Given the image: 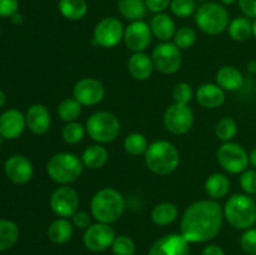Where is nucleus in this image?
Returning a JSON list of instances; mask_svg holds the SVG:
<instances>
[{"label": "nucleus", "instance_id": "1", "mask_svg": "<svg viewBox=\"0 0 256 255\" xmlns=\"http://www.w3.org/2000/svg\"><path fill=\"white\" fill-rule=\"evenodd\" d=\"M224 222V210L216 200H198L184 212L180 234L189 242H206L218 236Z\"/></svg>", "mask_w": 256, "mask_h": 255}, {"label": "nucleus", "instance_id": "2", "mask_svg": "<svg viewBox=\"0 0 256 255\" xmlns=\"http://www.w3.org/2000/svg\"><path fill=\"white\" fill-rule=\"evenodd\" d=\"M124 210V196L114 188H102L90 202V214L98 222L112 224L122 218Z\"/></svg>", "mask_w": 256, "mask_h": 255}, {"label": "nucleus", "instance_id": "3", "mask_svg": "<svg viewBox=\"0 0 256 255\" xmlns=\"http://www.w3.org/2000/svg\"><path fill=\"white\" fill-rule=\"evenodd\" d=\"M148 169L156 175H170L179 168L180 154L172 142L156 140L149 144L144 154Z\"/></svg>", "mask_w": 256, "mask_h": 255}, {"label": "nucleus", "instance_id": "4", "mask_svg": "<svg viewBox=\"0 0 256 255\" xmlns=\"http://www.w3.org/2000/svg\"><path fill=\"white\" fill-rule=\"evenodd\" d=\"M222 210L224 219L235 229L244 232L256 224V202L250 195H232Z\"/></svg>", "mask_w": 256, "mask_h": 255}, {"label": "nucleus", "instance_id": "5", "mask_svg": "<svg viewBox=\"0 0 256 255\" xmlns=\"http://www.w3.org/2000/svg\"><path fill=\"white\" fill-rule=\"evenodd\" d=\"M84 165L82 159L72 152H62L52 155L46 164L50 179L59 185H69L76 182L82 174Z\"/></svg>", "mask_w": 256, "mask_h": 255}, {"label": "nucleus", "instance_id": "6", "mask_svg": "<svg viewBox=\"0 0 256 255\" xmlns=\"http://www.w3.org/2000/svg\"><path fill=\"white\" fill-rule=\"evenodd\" d=\"M195 22L205 34L219 35L229 26V12L219 2H204L195 12Z\"/></svg>", "mask_w": 256, "mask_h": 255}, {"label": "nucleus", "instance_id": "7", "mask_svg": "<svg viewBox=\"0 0 256 255\" xmlns=\"http://www.w3.org/2000/svg\"><path fill=\"white\" fill-rule=\"evenodd\" d=\"M86 134L98 144H108L116 140L120 134V122L109 112H96L86 120Z\"/></svg>", "mask_w": 256, "mask_h": 255}, {"label": "nucleus", "instance_id": "8", "mask_svg": "<svg viewBox=\"0 0 256 255\" xmlns=\"http://www.w3.org/2000/svg\"><path fill=\"white\" fill-rule=\"evenodd\" d=\"M216 160L229 174H242L249 168V154L242 145L234 142H222L216 152Z\"/></svg>", "mask_w": 256, "mask_h": 255}, {"label": "nucleus", "instance_id": "9", "mask_svg": "<svg viewBox=\"0 0 256 255\" xmlns=\"http://www.w3.org/2000/svg\"><path fill=\"white\" fill-rule=\"evenodd\" d=\"M152 59L155 70L165 75L174 74L182 66V50L174 42H162L152 50Z\"/></svg>", "mask_w": 256, "mask_h": 255}, {"label": "nucleus", "instance_id": "10", "mask_svg": "<svg viewBox=\"0 0 256 255\" xmlns=\"http://www.w3.org/2000/svg\"><path fill=\"white\" fill-rule=\"evenodd\" d=\"M124 30L125 28L119 19L114 16L104 18L95 25L92 42L100 48L112 49L124 39Z\"/></svg>", "mask_w": 256, "mask_h": 255}, {"label": "nucleus", "instance_id": "11", "mask_svg": "<svg viewBox=\"0 0 256 255\" xmlns=\"http://www.w3.org/2000/svg\"><path fill=\"white\" fill-rule=\"evenodd\" d=\"M194 125V112L189 105L174 102L164 112V126L174 135H184Z\"/></svg>", "mask_w": 256, "mask_h": 255}, {"label": "nucleus", "instance_id": "12", "mask_svg": "<svg viewBox=\"0 0 256 255\" xmlns=\"http://www.w3.org/2000/svg\"><path fill=\"white\" fill-rule=\"evenodd\" d=\"M50 208L59 218H72L79 210V194L69 185H60L50 196Z\"/></svg>", "mask_w": 256, "mask_h": 255}, {"label": "nucleus", "instance_id": "13", "mask_svg": "<svg viewBox=\"0 0 256 255\" xmlns=\"http://www.w3.org/2000/svg\"><path fill=\"white\" fill-rule=\"evenodd\" d=\"M116 238L114 229L110 224L95 222L92 224L84 232L82 242L85 248L92 252H102L112 248V242Z\"/></svg>", "mask_w": 256, "mask_h": 255}, {"label": "nucleus", "instance_id": "14", "mask_svg": "<svg viewBox=\"0 0 256 255\" xmlns=\"http://www.w3.org/2000/svg\"><path fill=\"white\" fill-rule=\"evenodd\" d=\"M105 96V86L95 78H82L75 82L72 98L80 102L82 106H95L102 102Z\"/></svg>", "mask_w": 256, "mask_h": 255}, {"label": "nucleus", "instance_id": "15", "mask_svg": "<svg viewBox=\"0 0 256 255\" xmlns=\"http://www.w3.org/2000/svg\"><path fill=\"white\" fill-rule=\"evenodd\" d=\"M152 32L150 25L142 20L132 22L124 30V42L132 52H142L149 48Z\"/></svg>", "mask_w": 256, "mask_h": 255}, {"label": "nucleus", "instance_id": "16", "mask_svg": "<svg viewBox=\"0 0 256 255\" xmlns=\"http://www.w3.org/2000/svg\"><path fill=\"white\" fill-rule=\"evenodd\" d=\"M4 172L8 179L18 185L29 182L34 175V168L32 162L24 155H12L8 158L4 165Z\"/></svg>", "mask_w": 256, "mask_h": 255}, {"label": "nucleus", "instance_id": "17", "mask_svg": "<svg viewBox=\"0 0 256 255\" xmlns=\"http://www.w3.org/2000/svg\"><path fill=\"white\" fill-rule=\"evenodd\" d=\"M189 244L182 234H168L152 245L148 255H189Z\"/></svg>", "mask_w": 256, "mask_h": 255}, {"label": "nucleus", "instance_id": "18", "mask_svg": "<svg viewBox=\"0 0 256 255\" xmlns=\"http://www.w3.org/2000/svg\"><path fill=\"white\" fill-rule=\"evenodd\" d=\"M26 128L25 115L16 109H9L0 115V135L2 139H18Z\"/></svg>", "mask_w": 256, "mask_h": 255}, {"label": "nucleus", "instance_id": "19", "mask_svg": "<svg viewBox=\"0 0 256 255\" xmlns=\"http://www.w3.org/2000/svg\"><path fill=\"white\" fill-rule=\"evenodd\" d=\"M26 128L35 135H44L52 125V116L48 108L42 104H34L25 114Z\"/></svg>", "mask_w": 256, "mask_h": 255}, {"label": "nucleus", "instance_id": "20", "mask_svg": "<svg viewBox=\"0 0 256 255\" xmlns=\"http://www.w3.org/2000/svg\"><path fill=\"white\" fill-rule=\"evenodd\" d=\"M196 102L199 105L206 109H218L222 106L225 102L226 95H225V90L222 89L218 84H212V82H205V84L200 85L199 89L196 90Z\"/></svg>", "mask_w": 256, "mask_h": 255}, {"label": "nucleus", "instance_id": "21", "mask_svg": "<svg viewBox=\"0 0 256 255\" xmlns=\"http://www.w3.org/2000/svg\"><path fill=\"white\" fill-rule=\"evenodd\" d=\"M128 72L138 82H145L149 79L154 72L152 55H148L145 52H132L128 60Z\"/></svg>", "mask_w": 256, "mask_h": 255}, {"label": "nucleus", "instance_id": "22", "mask_svg": "<svg viewBox=\"0 0 256 255\" xmlns=\"http://www.w3.org/2000/svg\"><path fill=\"white\" fill-rule=\"evenodd\" d=\"M216 84L225 92H236L244 85V75L238 68L232 65H225L216 72Z\"/></svg>", "mask_w": 256, "mask_h": 255}, {"label": "nucleus", "instance_id": "23", "mask_svg": "<svg viewBox=\"0 0 256 255\" xmlns=\"http://www.w3.org/2000/svg\"><path fill=\"white\" fill-rule=\"evenodd\" d=\"M150 29H152V36L162 42H170V39H172L176 32L174 20L164 12H159L152 16V22H150Z\"/></svg>", "mask_w": 256, "mask_h": 255}, {"label": "nucleus", "instance_id": "24", "mask_svg": "<svg viewBox=\"0 0 256 255\" xmlns=\"http://www.w3.org/2000/svg\"><path fill=\"white\" fill-rule=\"evenodd\" d=\"M82 162L84 168L90 170L102 169L109 160V152L102 144L89 145L82 154Z\"/></svg>", "mask_w": 256, "mask_h": 255}, {"label": "nucleus", "instance_id": "25", "mask_svg": "<svg viewBox=\"0 0 256 255\" xmlns=\"http://www.w3.org/2000/svg\"><path fill=\"white\" fill-rule=\"evenodd\" d=\"M230 180L222 172H214L209 175L205 180L204 189L205 192L212 198V200H220L226 196L230 192Z\"/></svg>", "mask_w": 256, "mask_h": 255}, {"label": "nucleus", "instance_id": "26", "mask_svg": "<svg viewBox=\"0 0 256 255\" xmlns=\"http://www.w3.org/2000/svg\"><path fill=\"white\" fill-rule=\"evenodd\" d=\"M74 234V225L66 218H58L48 228V236L54 244L62 245L69 242Z\"/></svg>", "mask_w": 256, "mask_h": 255}, {"label": "nucleus", "instance_id": "27", "mask_svg": "<svg viewBox=\"0 0 256 255\" xmlns=\"http://www.w3.org/2000/svg\"><path fill=\"white\" fill-rule=\"evenodd\" d=\"M178 215H179V210L176 205L172 202H160L152 208L150 216L155 225L166 226L178 219Z\"/></svg>", "mask_w": 256, "mask_h": 255}, {"label": "nucleus", "instance_id": "28", "mask_svg": "<svg viewBox=\"0 0 256 255\" xmlns=\"http://www.w3.org/2000/svg\"><path fill=\"white\" fill-rule=\"evenodd\" d=\"M118 9L122 18L136 22L144 19L148 8L145 0H118Z\"/></svg>", "mask_w": 256, "mask_h": 255}, {"label": "nucleus", "instance_id": "29", "mask_svg": "<svg viewBox=\"0 0 256 255\" xmlns=\"http://www.w3.org/2000/svg\"><path fill=\"white\" fill-rule=\"evenodd\" d=\"M228 32L234 42H248L252 36V22L248 16H238L230 22Z\"/></svg>", "mask_w": 256, "mask_h": 255}, {"label": "nucleus", "instance_id": "30", "mask_svg": "<svg viewBox=\"0 0 256 255\" xmlns=\"http://www.w3.org/2000/svg\"><path fill=\"white\" fill-rule=\"evenodd\" d=\"M58 8L65 19L72 22L82 19L88 12V4L85 0H60Z\"/></svg>", "mask_w": 256, "mask_h": 255}, {"label": "nucleus", "instance_id": "31", "mask_svg": "<svg viewBox=\"0 0 256 255\" xmlns=\"http://www.w3.org/2000/svg\"><path fill=\"white\" fill-rule=\"evenodd\" d=\"M19 228L14 222L0 219V252L12 249L19 240Z\"/></svg>", "mask_w": 256, "mask_h": 255}, {"label": "nucleus", "instance_id": "32", "mask_svg": "<svg viewBox=\"0 0 256 255\" xmlns=\"http://www.w3.org/2000/svg\"><path fill=\"white\" fill-rule=\"evenodd\" d=\"M148 146H149L148 139L145 138V135L140 134V132H132L124 139L125 152L132 156L144 155Z\"/></svg>", "mask_w": 256, "mask_h": 255}, {"label": "nucleus", "instance_id": "33", "mask_svg": "<svg viewBox=\"0 0 256 255\" xmlns=\"http://www.w3.org/2000/svg\"><path fill=\"white\" fill-rule=\"evenodd\" d=\"M82 114V105L74 98H66L58 105V115L64 122H76Z\"/></svg>", "mask_w": 256, "mask_h": 255}, {"label": "nucleus", "instance_id": "34", "mask_svg": "<svg viewBox=\"0 0 256 255\" xmlns=\"http://www.w3.org/2000/svg\"><path fill=\"white\" fill-rule=\"evenodd\" d=\"M238 134V124L232 118L225 116L215 125V135L222 142H232Z\"/></svg>", "mask_w": 256, "mask_h": 255}, {"label": "nucleus", "instance_id": "35", "mask_svg": "<svg viewBox=\"0 0 256 255\" xmlns=\"http://www.w3.org/2000/svg\"><path fill=\"white\" fill-rule=\"evenodd\" d=\"M86 134V128L82 122H70L65 124L62 130V138L66 144L75 145L82 142Z\"/></svg>", "mask_w": 256, "mask_h": 255}, {"label": "nucleus", "instance_id": "36", "mask_svg": "<svg viewBox=\"0 0 256 255\" xmlns=\"http://www.w3.org/2000/svg\"><path fill=\"white\" fill-rule=\"evenodd\" d=\"M172 39H174V44L176 45L180 50H186L190 49V48L196 42L198 35L196 32H195L192 28L184 26L180 28L179 30H176V32H175Z\"/></svg>", "mask_w": 256, "mask_h": 255}, {"label": "nucleus", "instance_id": "37", "mask_svg": "<svg viewBox=\"0 0 256 255\" xmlns=\"http://www.w3.org/2000/svg\"><path fill=\"white\" fill-rule=\"evenodd\" d=\"M170 9L178 18H189L196 12V0H172Z\"/></svg>", "mask_w": 256, "mask_h": 255}, {"label": "nucleus", "instance_id": "38", "mask_svg": "<svg viewBox=\"0 0 256 255\" xmlns=\"http://www.w3.org/2000/svg\"><path fill=\"white\" fill-rule=\"evenodd\" d=\"M112 250L114 255H134L136 246L132 238L126 235H119L112 242Z\"/></svg>", "mask_w": 256, "mask_h": 255}, {"label": "nucleus", "instance_id": "39", "mask_svg": "<svg viewBox=\"0 0 256 255\" xmlns=\"http://www.w3.org/2000/svg\"><path fill=\"white\" fill-rule=\"evenodd\" d=\"M192 96H194V92H192V86L188 82H178L172 89L174 102H178V104L188 105L192 102Z\"/></svg>", "mask_w": 256, "mask_h": 255}, {"label": "nucleus", "instance_id": "40", "mask_svg": "<svg viewBox=\"0 0 256 255\" xmlns=\"http://www.w3.org/2000/svg\"><path fill=\"white\" fill-rule=\"evenodd\" d=\"M240 188L244 194L255 195L256 194V169H246L240 174Z\"/></svg>", "mask_w": 256, "mask_h": 255}, {"label": "nucleus", "instance_id": "41", "mask_svg": "<svg viewBox=\"0 0 256 255\" xmlns=\"http://www.w3.org/2000/svg\"><path fill=\"white\" fill-rule=\"evenodd\" d=\"M240 246L248 255L256 254V228L244 230L240 236Z\"/></svg>", "mask_w": 256, "mask_h": 255}, {"label": "nucleus", "instance_id": "42", "mask_svg": "<svg viewBox=\"0 0 256 255\" xmlns=\"http://www.w3.org/2000/svg\"><path fill=\"white\" fill-rule=\"evenodd\" d=\"M92 214L89 212H84V210H78L72 216V222L74 228L86 230L92 225Z\"/></svg>", "mask_w": 256, "mask_h": 255}, {"label": "nucleus", "instance_id": "43", "mask_svg": "<svg viewBox=\"0 0 256 255\" xmlns=\"http://www.w3.org/2000/svg\"><path fill=\"white\" fill-rule=\"evenodd\" d=\"M18 0H0V16L12 18L15 12H18Z\"/></svg>", "mask_w": 256, "mask_h": 255}, {"label": "nucleus", "instance_id": "44", "mask_svg": "<svg viewBox=\"0 0 256 255\" xmlns=\"http://www.w3.org/2000/svg\"><path fill=\"white\" fill-rule=\"evenodd\" d=\"M170 2L172 0H145L148 10L155 12V14L165 12L170 6Z\"/></svg>", "mask_w": 256, "mask_h": 255}, {"label": "nucleus", "instance_id": "45", "mask_svg": "<svg viewBox=\"0 0 256 255\" xmlns=\"http://www.w3.org/2000/svg\"><path fill=\"white\" fill-rule=\"evenodd\" d=\"M240 10L248 18L256 19V0H238Z\"/></svg>", "mask_w": 256, "mask_h": 255}, {"label": "nucleus", "instance_id": "46", "mask_svg": "<svg viewBox=\"0 0 256 255\" xmlns=\"http://www.w3.org/2000/svg\"><path fill=\"white\" fill-rule=\"evenodd\" d=\"M202 255H226L224 250L216 244H209L202 249Z\"/></svg>", "mask_w": 256, "mask_h": 255}, {"label": "nucleus", "instance_id": "47", "mask_svg": "<svg viewBox=\"0 0 256 255\" xmlns=\"http://www.w3.org/2000/svg\"><path fill=\"white\" fill-rule=\"evenodd\" d=\"M249 165L252 169H256V146L252 148L249 152Z\"/></svg>", "mask_w": 256, "mask_h": 255}, {"label": "nucleus", "instance_id": "48", "mask_svg": "<svg viewBox=\"0 0 256 255\" xmlns=\"http://www.w3.org/2000/svg\"><path fill=\"white\" fill-rule=\"evenodd\" d=\"M10 19H12V24H15V25H20L22 22H24V19H22V15L20 14V12H15V14L12 15Z\"/></svg>", "mask_w": 256, "mask_h": 255}, {"label": "nucleus", "instance_id": "49", "mask_svg": "<svg viewBox=\"0 0 256 255\" xmlns=\"http://www.w3.org/2000/svg\"><path fill=\"white\" fill-rule=\"evenodd\" d=\"M248 69H249L250 72H256V62H250L249 64H248Z\"/></svg>", "mask_w": 256, "mask_h": 255}, {"label": "nucleus", "instance_id": "50", "mask_svg": "<svg viewBox=\"0 0 256 255\" xmlns=\"http://www.w3.org/2000/svg\"><path fill=\"white\" fill-rule=\"evenodd\" d=\"M5 102H6V96H5L4 92H2V90L0 89V108H2V105L5 104Z\"/></svg>", "mask_w": 256, "mask_h": 255}, {"label": "nucleus", "instance_id": "51", "mask_svg": "<svg viewBox=\"0 0 256 255\" xmlns=\"http://www.w3.org/2000/svg\"><path fill=\"white\" fill-rule=\"evenodd\" d=\"M235 2H236V0H220V2H222V5H232L234 4Z\"/></svg>", "mask_w": 256, "mask_h": 255}, {"label": "nucleus", "instance_id": "52", "mask_svg": "<svg viewBox=\"0 0 256 255\" xmlns=\"http://www.w3.org/2000/svg\"><path fill=\"white\" fill-rule=\"evenodd\" d=\"M252 36L256 39V19H254V22H252Z\"/></svg>", "mask_w": 256, "mask_h": 255}, {"label": "nucleus", "instance_id": "53", "mask_svg": "<svg viewBox=\"0 0 256 255\" xmlns=\"http://www.w3.org/2000/svg\"><path fill=\"white\" fill-rule=\"evenodd\" d=\"M2 136L0 135V146H2Z\"/></svg>", "mask_w": 256, "mask_h": 255}, {"label": "nucleus", "instance_id": "54", "mask_svg": "<svg viewBox=\"0 0 256 255\" xmlns=\"http://www.w3.org/2000/svg\"><path fill=\"white\" fill-rule=\"evenodd\" d=\"M196 2H206V0H196Z\"/></svg>", "mask_w": 256, "mask_h": 255}, {"label": "nucleus", "instance_id": "55", "mask_svg": "<svg viewBox=\"0 0 256 255\" xmlns=\"http://www.w3.org/2000/svg\"><path fill=\"white\" fill-rule=\"evenodd\" d=\"M0 34H2V30H0Z\"/></svg>", "mask_w": 256, "mask_h": 255}, {"label": "nucleus", "instance_id": "56", "mask_svg": "<svg viewBox=\"0 0 256 255\" xmlns=\"http://www.w3.org/2000/svg\"><path fill=\"white\" fill-rule=\"evenodd\" d=\"M252 255H256V254H252Z\"/></svg>", "mask_w": 256, "mask_h": 255}]
</instances>
